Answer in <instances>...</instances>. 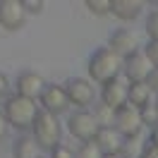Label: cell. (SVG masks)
Here are the masks:
<instances>
[{
  "mask_svg": "<svg viewBox=\"0 0 158 158\" xmlns=\"http://www.w3.org/2000/svg\"><path fill=\"white\" fill-rule=\"evenodd\" d=\"M148 144L158 148V127H153V129H151V137H148Z\"/></svg>",
  "mask_w": 158,
  "mask_h": 158,
  "instance_id": "obj_30",
  "label": "cell"
},
{
  "mask_svg": "<svg viewBox=\"0 0 158 158\" xmlns=\"http://www.w3.org/2000/svg\"><path fill=\"white\" fill-rule=\"evenodd\" d=\"M0 96L2 98H10V79L5 72H0Z\"/></svg>",
  "mask_w": 158,
  "mask_h": 158,
  "instance_id": "obj_25",
  "label": "cell"
},
{
  "mask_svg": "<svg viewBox=\"0 0 158 158\" xmlns=\"http://www.w3.org/2000/svg\"><path fill=\"white\" fill-rule=\"evenodd\" d=\"M50 158H77V151H72L67 146H58L50 151Z\"/></svg>",
  "mask_w": 158,
  "mask_h": 158,
  "instance_id": "obj_23",
  "label": "cell"
},
{
  "mask_svg": "<svg viewBox=\"0 0 158 158\" xmlns=\"http://www.w3.org/2000/svg\"><path fill=\"white\" fill-rule=\"evenodd\" d=\"M7 129H10V122H7V118H5V113L0 110V141L7 137Z\"/></svg>",
  "mask_w": 158,
  "mask_h": 158,
  "instance_id": "obj_27",
  "label": "cell"
},
{
  "mask_svg": "<svg viewBox=\"0 0 158 158\" xmlns=\"http://www.w3.org/2000/svg\"><path fill=\"white\" fill-rule=\"evenodd\" d=\"M148 86L153 89V94H158V67L153 69V74L148 77Z\"/></svg>",
  "mask_w": 158,
  "mask_h": 158,
  "instance_id": "obj_28",
  "label": "cell"
},
{
  "mask_svg": "<svg viewBox=\"0 0 158 158\" xmlns=\"http://www.w3.org/2000/svg\"><path fill=\"white\" fill-rule=\"evenodd\" d=\"M67 129L74 139H79L84 144V141H94L98 137L101 122L96 118V113H91V110H74L67 120Z\"/></svg>",
  "mask_w": 158,
  "mask_h": 158,
  "instance_id": "obj_4",
  "label": "cell"
},
{
  "mask_svg": "<svg viewBox=\"0 0 158 158\" xmlns=\"http://www.w3.org/2000/svg\"><path fill=\"white\" fill-rule=\"evenodd\" d=\"M103 148L96 144V139L94 141H84L81 146L77 148V158H103Z\"/></svg>",
  "mask_w": 158,
  "mask_h": 158,
  "instance_id": "obj_18",
  "label": "cell"
},
{
  "mask_svg": "<svg viewBox=\"0 0 158 158\" xmlns=\"http://www.w3.org/2000/svg\"><path fill=\"white\" fill-rule=\"evenodd\" d=\"M108 48L113 50V53H118L122 60H127L129 55H134V53L141 50L139 48V36L129 29L113 31V36H110V41H108Z\"/></svg>",
  "mask_w": 158,
  "mask_h": 158,
  "instance_id": "obj_10",
  "label": "cell"
},
{
  "mask_svg": "<svg viewBox=\"0 0 158 158\" xmlns=\"http://www.w3.org/2000/svg\"><path fill=\"white\" fill-rule=\"evenodd\" d=\"M103 158H125V153H106Z\"/></svg>",
  "mask_w": 158,
  "mask_h": 158,
  "instance_id": "obj_31",
  "label": "cell"
},
{
  "mask_svg": "<svg viewBox=\"0 0 158 158\" xmlns=\"http://www.w3.org/2000/svg\"><path fill=\"white\" fill-rule=\"evenodd\" d=\"M31 137L39 141L41 148H53L60 146V139H62V125H60V120L55 113H48V110H41L39 115H36V122H34V127H31Z\"/></svg>",
  "mask_w": 158,
  "mask_h": 158,
  "instance_id": "obj_3",
  "label": "cell"
},
{
  "mask_svg": "<svg viewBox=\"0 0 158 158\" xmlns=\"http://www.w3.org/2000/svg\"><path fill=\"white\" fill-rule=\"evenodd\" d=\"M113 127L118 129V132H120L125 139L141 134V129H144V118H141V110L134 108L132 103H125L120 110H115V122H113Z\"/></svg>",
  "mask_w": 158,
  "mask_h": 158,
  "instance_id": "obj_5",
  "label": "cell"
},
{
  "mask_svg": "<svg viewBox=\"0 0 158 158\" xmlns=\"http://www.w3.org/2000/svg\"><path fill=\"white\" fill-rule=\"evenodd\" d=\"M43 148L39 146V141L34 137H29V134H22L17 141H15V158H41L43 153H41Z\"/></svg>",
  "mask_w": 158,
  "mask_h": 158,
  "instance_id": "obj_16",
  "label": "cell"
},
{
  "mask_svg": "<svg viewBox=\"0 0 158 158\" xmlns=\"http://www.w3.org/2000/svg\"><path fill=\"white\" fill-rule=\"evenodd\" d=\"M153 89L148 86V81H137V84H129V94H127V103H132L134 108L144 110L148 106H153Z\"/></svg>",
  "mask_w": 158,
  "mask_h": 158,
  "instance_id": "obj_14",
  "label": "cell"
},
{
  "mask_svg": "<svg viewBox=\"0 0 158 158\" xmlns=\"http://www.w3.org/2000/svg\"><path fill=\"white\" fill-rule=\"evenodd\" d=\"M127 94H129V81L125 77H115L101 86V103L113 110H120L127 103Z\"/></svg>",
  "mask_w": 158,
  "mask_h": 158,
  "instance_id": "obj_8",
  "label": "cell"
},
{
  "mask_svg": "<svg viewBox=\"0 0 158 158\" xmlns=\"http://www.w3.org/2000/svg\"><path fill=\"white\" fill-rule=\"evenodd\" d=\"M5 118L12 127L17 129H31L34 122H36V115L41 113L39 108V101H31V98H24L19 94H12L10 98H5Z\"/></svg>",
  "mask_w": 158,
  "mask_h": 158,
  "instance_id": "obj_2",
  "label": "cell"
},
{
  "mask_svg": "<svg viewBox=\"0 0 158 158\" xmlns=\"http://www.w3.org/2000/svg\"><path fill=\"white\" fill-rule=\"evenodd\" d=\"M156 110H158V98H156Z\"/></svg>",
  "mask_w": 158,
  "mask_h": 158,
  "instance_id": "obj_32",
  "label": "cell"
},
{
  "mask_svg": "<svg viewBox=\"0 0 158 158\" xmlns=\"http://www.w3.org/2000/svg\"><path fill=\"white\" fill-rule=\"evenodd\" d=\"M41 110H48V113H55V115H60V113H65V110L72 106L67 98V91H65V86H60V84H48L46 86V91L41 94Z\"/></svg>",
  "mask_w": 158,
  "mask_h": 158,
  "instance_id": "obj_9",
  "label": "cell"
},
{
  "mask_svg": "<svg viewBox=\"0 0 158 158\" xmlns=\"http://www.w3.org/2000/svg\"><path fill=\"white\" fill-rule=\"evenodd\" d=\"M17 94L19 96H24V98H31V101H39L41 94L46 91V79L41 77V74H36V72H22L19 77H17Z\"/></svg>",
  "mask_w": 158,
  "mask_h": 158,
  "instance_id": "obj_12",
  "label": "cell"
},
{
  "mask_svg": "<svg viewBox=\"0 0 158 158\" xmlns=\"http://www.w3.org/2000/svg\"><path fill=\"white\" fill-rule=\"evenodd\" d=\"M141 10H144V2H139V0H113V12L110 15L122 22H132L141 15Z\"/></svg>",
  "mask_w": 158,
  "mask_h": 158,
  "instance_id": "obj_15",
  "label": "cell"
},
{
  "mask_svg": "<svg viewBox=\"0 0 158 158\" xmlns=\"http://www.w3.org/2000/svg\"><path fill=\"white\" fill-rule=\"evenodd\" d=\"M144 53H146L148 58H151V62L158 67V41H148L146 46H144Z\"/></svg>",
  "mask_w": 158,
  "mask_h": 158,
  "instance_id": "obj_24",
  "label": "cell"
},
{
  "mask_svg": "<svg viewBox=\"0 0 158 158\" xmlns=\"http://www.w3.org/2000/svg\"><path fill=\"white\" fill-rule=\"evenodd\" d=\"M141 158H158V148L148 144V146H146V151H144V156H141Z\"/></svg>",
  "mask_w": 158,
  "mask_h": 158,
  "instance_id": "obj_29",
  "label": "cell"
},
{
  "mask_svg": "<svg viewBox=\"0 0 158 158\" xmlns=\"http://www.w3.org/2000/svg\"><path fill=\"white\" fill-rule=\"evenodd\" d=\"M27 7L24 0H0V27L7 31H17L27 22Z\"/></svg>",
  "mask_w": 158,
  "mask_h": 158,
  "instance_id": "obj_7",
  "label": "cell"
},
{
  "mask_svg": "<svg viewBox=\"0 0 158 158\" xmlns=\"http://www.w3.org/2000/svg\"><path fill=\"white\" fill-rule=\"evenodd\" d=\"M122 67H125V60L120 58L118 53H113L108 46L103 48H96L91 53L89 62H86V72L94 81H98L101 86L110 81L115 77H122Z\"/></svg>",
  "mask_w": 158,
  "mask_h": 158,
  "instance_id": "obj_1",
  "label": "cell"
},
{
  "mask_svg": "<svg viewBox=\"0 0 158 158\" xmlns=\"http://www.w3.org/2000/svg\"><path fill=\"white\" fill-rule=\"evenodd\" d=\"M146 34L148 41H158V7L146 15Z\"/></svg>",
  "mask_w": 158,
  "mask_h": 158,
  "instance_id": "obj_20",
  "label": "cell"
},
{
  "mask_svg": "<svg viewBox=\"0 0 158 158\" xmlns=\"http://www.w3.org/2000/svg\"><path fill=\"white\" fill-rule=\"evenodd\" d=\"M96 144L103 148V153H122L125 148V137L120 134L115 127H101Z\"/></svg>",
  "mask_w": 158,
  "mask_h": 158,
  "instance_id": "obj_13",
  "label": "cell"
},
{
  "mask_svg": "<svg viewBox=\"0 0 158 158\" xmlns=\"http://www.w3.org/2000/svg\"><path fill=\"white\" fill-rule=\"evenodd\" d=\"M24 7H27V12H29V15H34V12H41L46 5H43L41 0H24Z\"/></svg>",
  "mask_w": 158,
  "mask_h": 158,
  "instance_id": "obj_26",
  "label": "cell"
},
{
  "mask_svg": "<svg viewBox=\"0 0 158 158\" xmlns=\"http://www.w3.org/2000/svg\"><path fill=\"white\" fill-rule=\"evenodd\" d=\"M122 69H125V79L129 84H137V81H148V77L153 74L156 65L151 62V58L144 50H139V53H134V55H129L125 60V67Z\"/></svg>",
  "mask_w": 158,
  "mask_h": 158,
  "instance_id": "obj_6",
  "label": "cell"
},
{
  "mask_svg": "<svg viewBox=\"0 0 158 158\" xmlns=\"http://www.w3.org/2000/svg\"><path fill=\"white\" fill-rule=\"evenodd\" d=\"M41 158H46V156H41Z\"/></svg>",
  "mask_w": 158,
  "mask_h": 158,
  "instance_id": "obj_33",
  "label": "cell"
},
{
  "mask_svg": "<svg viewBox=\"0 0 158 158\" xmlns=\"http://www.w3.org/2000/svg\"><path fill=\"white\" fill-rule=\"evenodd\" d=\"M96 118H98L101 127H113V122H115V110L101 103V106H98V113H96Z\"/></svg>",
  "mask_w": 158,
  "mask_h": 158,
  "instance_id": "obj_21",
  "label": "cell"
},
{
  "mask_svg": "<svg viewBox=\"0 0 158 158\" xmlns=\"http://www.w3.org/2000/svg\"><path fill=\"white\" fill-rule=\"evenodd\" d=\"M146 146H148V144H144V137L137 134V137L125 139L122 153H125V158H141V156H144V151H146Z\"/></svg>",
  "mask_w": 158,
  "mask_h": 158,
  "instance_id": "obj_17",
  "label": "cell"
},
{
  "mask_svg": "<svg viewBox=\"0 0 158 158\" xmlns=\"http://www.w3.org/2000/svg\"><path fill=\"white\" fill-rule=\"evenodd\" d=\"M65 91H67V98H69V103H72V106H79V108L89 106L91 101L96 98L94 84H91V81H86V79H81V77L69 79L67 84H65Z\"/></svg>",
  "mask_w": 158,
  "mask_h": 158,
  "instance_id": "obj_11",
  "label": "cell"
},
{
  "mask_svg": "<svg viewBox=\"0 0 158 158\" xmlns=\"http://www.w3.org/2000/svg\"><path fill=\"white\" fill-rule=\"evenodd\" d=\"M141 118H144V127H151V129L158 127V110H156V103L141 110Z\"/></svg>",
  "mask_w": 158,
  "mask_h": 158,
  "instance_id": "obj_22",
  "label": "cell"
},
{
  "mask_svg": "<svg viewBox=\"0 0 158 158\" xmlns=\"http://www.w3.org/2000/svg\"><path fill=\"white\" fill-rule=\"evenodd\" d=\"M86 10L96 17H106L113 12V0H86Z\"/></svg>",
  "mask_w": 158,
  "mask_h": 158,
  "instance_id": "obj_19",
  "label": "cell"
}]
</instances>
